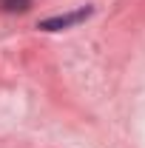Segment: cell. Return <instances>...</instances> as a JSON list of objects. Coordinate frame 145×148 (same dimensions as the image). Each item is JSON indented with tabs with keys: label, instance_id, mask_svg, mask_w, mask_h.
Returning a JSON list of instances; mask_svg holds the SVG:
<instances>
[{
	"label": "cell",
	"instance_id": "6da1fadb",
	"mask_svg": "<svg viewBox=\"0 0 145 148\" xmlns=\"http://www.w3.org/2000/svg\"><path fill=\"white\" fill-rule=\"evenodd\" d=\"M88 14H91V6H83V9L68 12V14H57V17L40 20L37 29H43V32H63V29H71V26H77V23H83Z\"/></svg>",
	"mask_w": 145,
	"mask_h": 148
},
{
	"label": "cell",
	"instance_id": "7a4b0ae2",
	"mask_svg": "<svg viewBox=\"0 0 145 148\" xmlns=\"http://www.w3.org/2000/svg\"><path fill=\"white\" fill-rule=\"evenodd\" d=\"M6 9L9 12H14V9L23 12V9H29V0H6Z\"/></svg>",
	"mask_w": 145,
	"mask_h": 148
}]
</instances>
